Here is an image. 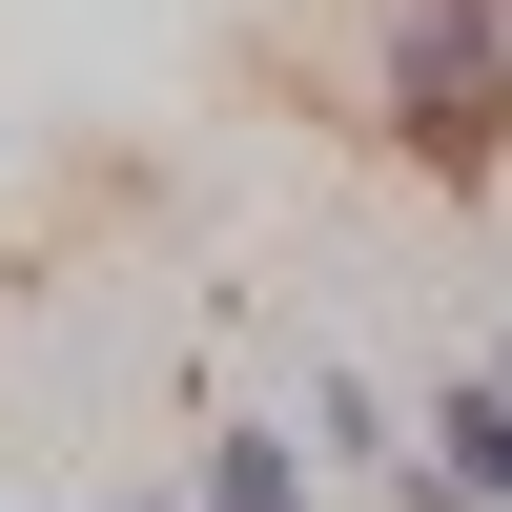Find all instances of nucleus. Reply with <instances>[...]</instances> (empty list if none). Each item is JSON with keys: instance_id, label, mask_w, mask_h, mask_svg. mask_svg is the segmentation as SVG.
<instances>
[{"instance_id": "obj_5", "label": "nucleus", "mask_w": 512, "mask_h": 512, "mask_svg": "<svg viewBox=\"0 0 512 512\" xmlns=\"http://www.w3.org/2000/svg\"><path fill=\"white\" fill-rule=\"evenodd\" d=\"M492 390H512V328H492Z\"/></svg>"}, {"instance_id": "obj_1", "label": "nucleus", "mask_w": 512, "mask_h": 512, "mask_svg": "<svg viewBox=\"0 0 512 512\" xmlns=\"http://www.w3.org/2000/svg\"><path fill=\"white\" fill-rule=\"evenodd\" d=\"M369 123H390L431 185H472L512 144V0H390V41H369Z\"/></svg>"}, {"instance_id": "obj_4", "label": "nucleus", "mask_w": 512, "mask_h": 512, "mask_svg": "<svg viewBox=\"0 0 512 512\" xmlns=\"http://www.w3.org/2000/svg\"><path fill=\"white\" fill-rule=\"evenodd\" d=\"M308 472H410V451H390V390L328 369V390H308Z\"/></svg>"}, {"instance_id": "obj_3", "label": "nucleus", "mask_w": 512, "mask_h": 512, "mask_svg": "<svg viewBox=\"0 0 512 512\" xmlns=\"http://www.w3.org/2000/svg\"><path fill=\"white\" fill-rule=\"evenodd\" d=\"M328 472H308V431H205L185 451V512H308Z\"/></svg>"}, {"instance_id": "obj_6", "label": "nucleus", "mask_w": 512, "mask_h": 512, "mask_svg": "<svg viewBox=\"0 0 512 512\" xmlns=\"http://www.w3.org/2000/svg\"><path fill=\"white\" fill-rule=\"evenodd\" d=\"M103 512H123V492H103ZM144 512H185V492H144Z\"/></svg>"}, {"instance_id": "obj_2", "label": "nucleus", "mask_w": 512, "mask_h": 512, "mask_svg": "<svg viewBox=\"0 0 512 512\" xmlns=\"http://www.w3.org/2000/svg\"><path fill=\"white\" fill-rule=\"evenodd\" d=\"M390 512H512V390H492V369H451V390L410 410V472H390Z\"/></svg>"}]
</instances>
